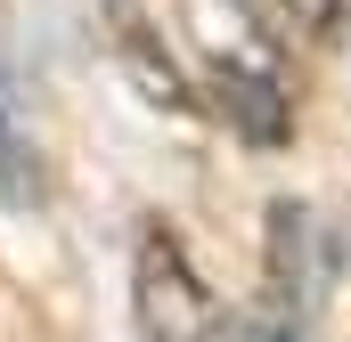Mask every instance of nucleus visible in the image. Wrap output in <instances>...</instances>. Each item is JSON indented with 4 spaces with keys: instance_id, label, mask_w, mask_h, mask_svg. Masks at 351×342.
Returning a JSON list of instances; mask_svg holds the SVG:
<instances>
[{
    "instance_id": "obj_1",
    "label": "nucleus",
    "mask_w": 351,
    "mask_h": 342,
    "mask_svg": "<svg viewBox=\"0 0 351 342\" xmlns=\"http://www.w3.org/2000/svg\"><path fill=\"white\" fill-rule=\"evenodd\" d=\"M172 25H180V49L196 66V82L213 90V106L245 131V139H286L294 122V90H286V57L254 25L245 0H172Z\"/></svg>"
},
{
    "instance_id": "obj_2",
    "label": "nucleus",
    "mask_w": 351,
    "mask_h": 342,
    "mask_svg": "<svg viewBox=\"0 0 351 342\" xmlns=\"http://www.w3.org/2000/svg\"><path fill=\"white\" fill-rule=\"evenodd\" d=\"M131 302H139L147 342H286L278 326L245 318V310H221V302L204 293V277L188 269V253H180L164 228H147V237H139V261H131Z\"/></svg>"
},
{
    "instance_id": "obj_3",
    "label": "nucleus",
    "mask_w": 351,
    "mask_h": 342,
    "mask_svg": "<svg viewBox=\"0 0 351 342\" xmlns=\"http://www.w3.org/2000/svg\"><path fill=\"white\" fill-rule=\"evenodd\" d=\"M41 187V155H33V131H25V114H16V90L0 74V204H25Z\"/></svg>"
},
{
    "instance_id": "obj_4",
    "label": "nucleus",
    "mask_w": 351,
    "mask_h": 342,
    "mask_svg": "<svg viewBox=\"0 0 351 342\" xmlns=\"http://www.w3.org/2000/svg\"><path fill=\"white\" fill-rule=\"evenodd\" d=\"M302 33H335V16H343V0H278Z\"/></svg>"
}]
</instances>
